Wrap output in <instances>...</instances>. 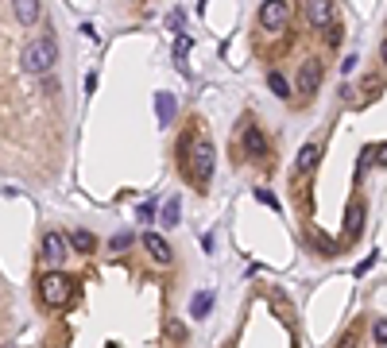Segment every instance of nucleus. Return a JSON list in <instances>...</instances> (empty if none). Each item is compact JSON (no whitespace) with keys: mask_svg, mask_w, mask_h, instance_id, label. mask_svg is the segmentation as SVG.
Here are the masks:
<instances>
[{"mask_svg":"<svg viewBox=\"0 0 387 348\" xmlns=\"http://www.w3.org/2000/svg\"><path fill=\"white\" fill-rule=\"evenodd\" d=\"M360 229H364V205L356 201V205L349 209V236H360Z\"/></svg>","mask_w":387,"mask_h":348,"instance_id":"2eb2a0df","label":"nucleus"},{"mask_svg":"<svg viewBox=\"0 0 387 348\" xmlns=\"http://www.w3.org/2000/svg\"><path fill=\"white\" fill-rule=\"evenodd\" d=\"M379 58H384V62H387V39H384V47H379Z\"/></svg>","mask_w":387,"mask_h":348,"instance_id":"393cba45","label":"nucleus"},{"mask_svg":"<svg viewBox=\"0 0 387 348\" xmlns=\"http://www.w3.org/2000/svg\"><path fill=\"white\" fill-rule=\"evenodd\" d=\"M213 310V290H202V294H194V302H190V314L198 317V321H202L205 314H210Z\"/></svg>","mask_w":387,"mask_h":348,"instance_id":"ddd939ff","label":"nucleus"},{"mask_svg":"<svg viewBox=\"0 0 387 348\" xmlns=\"http://www.w3.org/2000/svg\"><path fill=\"white\" fill-rule=\"evenodd\" d=\"M256 201H260V205H268V209H279V198L271 190H256Z\"/></svg>","mask_w":387,"mask_h":348,"instance_id":"6ab92c4d","label":"nucleus"},{"mask_svg":"<svg viewBox=\"0 0 387 348\" xmlns=\"http://www.w3.org/2000/svg\"><path fill=\"white\" fill-rule=\"evenodd\" d=\"M143 248L152 252V259H155V263H170V244L163 240L159 232H147V236H143Z\"/></svg>","mask_w":387,"mask_h":348,"instance_id":"6e6552de","label":"nucleus"},{"mask_svg":"<svg viewBox=\"0 0 387 348\" xmlns=\"http://www.w3.org/2000/svg\"><path fill=\"white\" fill-rule=\"evenodd\" d=\"M356 66H360V62H356V55H349V58H345V66H341V70H345V74H353Z\"/></svg>","mask_w":387,"mask_h":348,"instance_id":"5701e85b","label":"nucleus"},{"mask_svg":"<svg viewBox=\"0 0 387 348\" xmlns=\"http://www.w3.org/2000/svg\"><path fill=\"white\" fill-rule=\"evenodd\" d=\"M318 85H321V62L318 58H306L302 66H298V78H295L298 101H310L314 93H318Z\"/></svg>","mask_w":387,"mask_h":348,"instance_id":"20e7f679","label":"nucleus"},{"mask_svg":"<svg viewBox=\"0 0 387 348\" xmlns=\"http://www.w3.org/2000/svg\"><path fill=\"white\" fill-rule=\"evenodd\" d=\"M178 217H182V201L170 198L167 205H163V221H167V224H178Z\"/></svg>","mask_w":387,"mask_h":348,"instance_id":"f3484780","label":"nucleus"},{"mask_svg":"<svg viewBox=\"0 0 387 348\" xmlns=\"http://www.w3.org/2000/svg\"><path fill=\"white\" fill-rule=\"evenodd\" d=\"M341 39H345V31H341V27H333V24H329V47H341Z\"/></svg>","mask_w":387,"mask_h":348,"instance_id":"412c9836","label":"nucleus"},{"mask_svg":"<svg viewBox=\"0 0 387 348\" xmlns=\"http://www.w3.org/2000/svg\"><path fill=\"white\" fill-rule=\"evenodd\" d=\"M306 20L326 31V27L333 24V4H326V0H310V4H306Z\"/></svg>","mask_w":387,"mask_h":348,"instance_id":"0eeeda50","label":"nucleus"},{"mask_svg":"<svg viewBox=\"0 0 387 348\" xmlns=\"http://www.w3.org/2000/svg\"><path fill=\"white\" fill-rule=\"evenodd\" d=\"M54 62H59V43H54L51 35L31 39V43L24 47V55H20V66H24L27 74H47Z\"/></svg>","mask_w":387,"mask_h":348,"instance_id":"f03ea898","label":"nucleus"},{"mask_svg":"<svg viewBox=\"0 0 387 348\" xmlns=\"http://www.w3.org/2000/svg\"><path fill=\"white\" fill-rule=\"evenodd\" d=\"M372 337H376V345L387 348V317H379V321L372 325Z\"/></svg>","mask_w":387,"mask_h":348,"instance_id":"a211bd4d","label":"nucleus"},{"mask_svg":"<svg viewBox=\"0 0 387 348\" xmlns=\"http://www.w3.org/2000/svg\"><path fill=\"white\" fill-rule=\"evenodd\" d=\"M66 248H78V252H93L97 248V236H93L89 229H74L66 236Z\"/></svg>","mask_w":387,"mask_h":348,"instance_id":"9b49d317","label":"nucleus"},{"mask_svg":"<svg viewBox=\"0 0 387 348\" xmlns=\"http://www.w3.org/2000/svg\"><path fill=\"white\" fill-rule=\"evenodd\" d=\"M155 105H159V124H167L170 116H175V97H170V93H159Z\"/></svg>","mask_w":387,"mask_h":348,"instance_id":"dca6fc26","label":"nucleus"},{"mask_svg":"<svg viewBox=\"0 0 387 348\" xmlns=\"http://www.w3.org/2000/svg\"><path fill=\"white\" fill-rule=\"evenodd\" d=\"M128 244H132V232H120L117 240H112V248H128Z\"/></svg>","mask_w":387,"mask_h":348,"instance_id":"4be33fe9","label":"nucleus"},{"mask_svg":"<svg viewBox=\"0 0 387 348\" xmlns=\"http://www.w3.org/2000/svg\"><path fill=\"white\" fill-rule=\"evenodd\" d=\"M39 294H43L47 306H66V302L74 298V279L62 275V271H47L39 279Z\"/></svg>","mask_w":387,"mask_h":348,"instance_id":"7ed1b4c3","label":"nucleus"},{"mask_svg":"<svg viewBox=\"0 0 387 348\" xmlns=\"http://www.w3.org/2000/svg\"><path fill=\"white\" fill-rule=\"evenodd\" d=\"M263 151H268V140H263V132L248 124V128H244V155H248V159H263Z\"/></svg>","mask_w":387,"mask_h":348,"instance_id":"1a4fd4ad","label":"nucleus"},{"mask_svg":"<svg viewBox=\"0 0 387 348\" xmlns=\"http://www.w3.org/2000/svg\"><path fill=\"white\" fill-rule=\"evenodd\" d=\"M39 16H43L39 0H20V4H16V20H20V24H35Z\"/></svg>","mask_w":387,"mask_h":348,"instance_id":"f8f14e48","label":"nucleus"},{"mask_svg":"<svg viewBox=\"0 0 387 348\" xmlns=\"http://www.w3.org/2000/svg\"><path fill=\"white\" fill-rule=\"evenodd\" d=\"M178 155H182V166L190 174V182L205 186L213 178V143L210 140H182Z\"/></svg>","mask_w":387,"mask_h":348,"instance_id":"f257e3e1","label":"nucleus"},{"mask_svg":"<svg viewBox=\"0 0 387 348\" xmlns=\"http://www.w3.org/2000/svg\"><path fill=\"white\" fill-rule=\"evenodd\" d=\"M376 155H379V159H376V163H379V166H387V143H384V147H379V151H376Z\"/></svg>","mask_w":387,"mask_h":348,"instance_id":"b1692460","label":"nucleus"},{"mask_svg":"<svg viewBox=\"0 0 387 348\" xmlns=\"http://www.w3.org/2000/svg\"><path fill=\"white\" fill-rule=\"evenodd\" d=\"M167 333H170L175 340H186V325H182V321H167Z\"/></svg>","mask_w":387,"mask_h":348,"instance_id":"aec40b11","label":"nucleus"},{"mask_svg":"<svg viewBox=\"0 0 387 348\" xmlns=\"http://www.w3.org/2000/svg\"><path fill=\"white\" fill-rule=\"evenodd\" d=\"M66 256H70V252H66V236L51 229V232H47V236H43V259H47V263H51V267H59Z\"/></svg>","mask_w":387,"mask_h":348,"instance_id":"423d86ee","label":"nucleus"},{"mask_svg":"<svg viewBox=\"0 0 387 348\" xmlns=\"http://www.w3.org/2000/svg\"><path fill=\"white\" fill-rule=\"evenodd\" d=\"M286 16H291V8H286V0H268L260 8V24L268 27V31H279V27L286 24Z\"/></svg>","mask_w":387,"mask_h":348,"instance_id":"39448f33","label":"nucleus"},{"mask_svg":"<svg viewBox=\"0 0 387 348\" xmlns=\"http://www.w3.org/2000/svg\"><path fill=\"white\" fill-rule=\"evenodd\" d=\"M318 155H321L318 143H306V147L298 151V159H295V174H310L314 166H318Z\"/></svg>","mask_w":387,"mask_h":348,"instance_id":"9d476101","label":"nucleus"},{"mask_svg":"<svg viewBox=\"0 0 387 348\" xmlns=\"http://www.w3.org/2000/svg\"><path fill=\"white\" fill-rule=\"evenodd\" d=\"M268 85H271V93H275V97L291 101V85H286V78L279 74V70H271V74H268Z\"/></svg>","mask_w":387,"mask_h":348,"instance_id":"4468645a","label":"nucleus"}]
</instances>
